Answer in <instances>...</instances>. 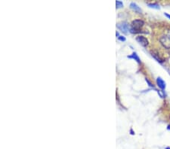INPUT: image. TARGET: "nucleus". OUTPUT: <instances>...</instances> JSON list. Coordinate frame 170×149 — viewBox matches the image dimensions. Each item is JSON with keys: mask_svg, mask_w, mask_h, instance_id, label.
<instances>
[{"mask_svg": "<svg viewBox=\"0 0 170 149\" xmlns=\"http://www.w3.org/2000/svg\"><path fill=\"white\" fill-rule=\"evenodd\" d=\"M116 6H117V8H122L123 6V3L121 1H117V2H116Z\"/></svg>", "mask_w": 170, "mask_h": 149, "instance_id": "9", "label": "nucleus"}, {"mask_svg": "<svg viewBox=\"0 0 170 149\" xmlns=\"http://www.w3.org/2000/svg\"><path fill=\"white\" fill-rule=\"evenodd\" d=\"M148 6L152 8H156V9H159V5L157 4H148Z\"/></svg>", "mask_w": 170, "mask_h": 149, "instance_id": "8", "label": "nucleus"}, {"mask_svg": "<svg viewBox=\"0 0 170 149\" xmlns=\"http://www.w3.org/2000/svg\"><path fill=\"white\" fill-rule=\"evenodd\" d=\"M159 41L165 48L170 49V32L163 35L159 38Z\"/></svg>", "mask_w": 170, "mask_h": 149, "instance_id": "2", "label": "nucleus"}, {"mask_svg": "<svg viewBox=\"0 0 170 149\" xmlns=\"http://www.w3.org/2000/svg\"><path fill=\"white\" fill-rule=\"evenodd\" d=\"M157 85H158L162 90L165 89V87H166V83L164 82V81H163L161 78H157Z\"/></svg>", "mask_w": 170, "mask_h": 149, "instance_id": "5", "label": "nucleus"}, {"mask_svg": "<svg viewBox=\"0 0 170 149\" xmlns=\"http://www.w3.org/2000/svg\"><path fill=\"white\" fill-rule=\"evenodd\" d=\"M168 129H169L170 130V126H168Z\"/></svg>", "mask_w": 170, "mask_h": 149, "instance_id": "13", "label": "nucleus"}, {"mask_svg": "<svg viewBox=\"0 0 170 149\" xmlns=\"http://www.w3.org/2000/svg\"><path fill=\"white\" fill-rule=\"evenodd\" d=\"M130 7H131L132 9H133L134 11H136V12H138V13H141V10L140 9V8H139L135 3H134V2L131 3Z\"/></svg>", "mask_w": 170, "mask_h": 149, "instance_id": "6", "label": "nucleus"}, {"mask_svg": "<svg viewBox=\"0 0 170 149\" xmlns=\"http://www.w3.org/2000/svg\"><path fill=\"white\" fill-rule=\"evenodd\" d=\"M116 35H117V36H119V33L117 32V33H116Z\"/></svg>", "mask_w": 170, "mask_h": 149, "instance_id": "12", "label": "nucleus"}, {"mask_svg": "<svg viewBox=\"0 0 170 149\" xmlns=\"http://www.w3.org/2000/svg\"><path fill=\"white\" fill-rule=\"evenodd\" d=\"M136 40L139 44H141L143 47H147V45H148L147 39L146 38H145V37H143V36H138L136 38Z\"/></svg>", "mask_w": 170, "mask_h": 149, "instance_id": "4", "label": "nucleus"}, {"mask_svg": "<svg viewBox=\"0 0 170 149\" xmlns=\"http://www.w3.org/2000/svg\"><path fill=\"white\" fill-rule=\"evenodd\" d=\"M144 21L141 20H135L132 23L130 27V32L132 33H137L139 32L142 27L144 26Z\"/></svg>", "mask_w": 170, "mask_h": 149, "instance_id": "1", "label": "nucleus"}, {"mask_svg": "<svg viewBox=\"0 0 170 149\" xmlns=\"http://www.w3.org/2000/svg\"><path fill=\"white\" fill-rule=\"evenodd\" d=\"M117 27L119 30H120L122 32L125 33H128V32H130V27L126 23H121L117 24Z\"/></svg>", "mask_w": 170, "mask_h": 149, "instance_id": "3", "label": "nucleus"}, {"mask_svg": "<svg viewBox=\"0 0 170 149\" xmlns=\"http://www.w3.org/2000/svg\"><path fill=\"white\" fill-rule=\"evenodd\" d=\"M167 149H170V148H167Z\"/></svg>", "mask_w": 170, "mask_h": 149, "instance_id": "14", "label": "nucleus"}, {"mask_svg": "<svg viewBox=\"0 0 170 149\" xmlns=\"http://www.w3.org/2000/svg\"><path fill=\"white\" fill-rule=\"evenodd\" d=\"M128 57L134 59L135 60H136L138 63H141V60H140V59H139V57H138V56L137 55V54H136V53H133L131 56H129V57Z\"/></svg>", "mask_w": 170, "mask_h": 149, "instance_id": "7", "label": "nucleus"}, {"mask_svg": "<svg viewBox=\"0 0 170 149\" xmlns=\"http://www.w3.org/2000/svg\"><path fill=\"white\" fill-rule=\"evenodd\" d=\"M118 39L120 41H126V38H125L124 36H119Z\"/></svg>", "mask_w": 170, "mask_h": 149, "instance_id": "10", "label": "nucleus"}, {"mask_svg": "<svg viewBox=\"0 0 170 149\" xmlns=\"http://www.w3.org/2000/svg\"><path fill=\"white\" fill-rule=\"evenodd\" d=\"M165 15L168 17L169 19H170V14H166V13H165Z\"/></svg>", "mask_w": 170, "mask_h": 149, "instance_id": "11", "label": "nucleus"}]
</instances>
